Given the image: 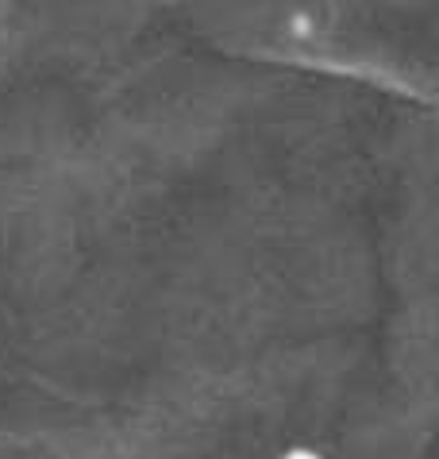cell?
<instances>
[{
  "label": "cell",
  "mask_w": 439,
  "mask_h": 459,
  "mask_svg": "<svg viewBox=\"0 0 439 459\" xmlns=\"http://www.w3.org/2000/svg\"><path fill=\"white\" fill-rule=\"evenodd\" d=\"M289 31H293V35H316L313 20H308L305 12H297V16H289Z\"/></svg>",
  "instance_id": "2"
},
{
  "label": "cell",
  "mask_w": 439,
  "mask_h": 459,
  "mask_svg": "<svg viewBox=\"0 0 439 459\" xmlns=\"http://www.w3.org/2000/svg\"><path fill=\"white\" fill-rule=\"evenodd\" d=\"M278 459H324V452L313 448V444H293V448H286Z\"/></svg>",
  "instance_id": "1"
}]
</instances>
